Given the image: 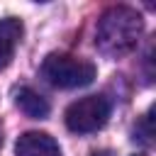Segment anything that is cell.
I'll use <instances>...</instances> for the list:
<instances>
[{
	"label": "cell",
	"instance_id": "6da1fadb",
	"mask_svg": "<svg viewBox=\"0 0 156 156\" xmlns=\"http://www.w3.org/2000/svg\"><path fill=\"white\" fill-rule=\"evenodd\" d=\"M141 32H144L141 15L127 5H117L100 15L95 27V44L107 56H124L139 44Z\"/></svg>",
	"mask_w": 156,
	"mask_h": 156
},
{
	"label": "cell",
	"instance_id": "7a4b0ae2",
	"mask_svg": "<svg viewBox=\"0 0 156 156\" xmlns=\"http://www.w3.org/2000/svg\"><path fill=\"white\" fill-rule=\"evenodd\" d=\"M41 76L56 88H83L95 78V66L71 54H49L41 63Z\"/></svg>",
	"mask_w": 156,
	"mask_h": 156
},
{
	"label": "cell",
	"instance_id": "3957f363",
	"mask_svg": "<svg viewBox=\"0 0 156 156\" xmlns=\"http://www.w3.org/2000/svg\"><path fill=\"white\" fill-rule=\"evenodd\" d=\"M110 117V102L105 95H88L68 105L66 110V127L76 134H90L105 127Z\"/></svg>",
	"mask_w": 156,
	"mask_h": 156
},
{
	"label": "cell",
	"instance_id": "277c9868",
	"mask_svg": "<svg viewBox=\"0 0 156 156\" xmlns=\"http://www.w3.org/2000/svg\"><path fill=\"white\" fill-rule=\"evenodd\" d=\"M17 156H61L58 144L44 132H24L15 144Z\"/></svg>",
	"mask_w": 156,
	"mask_h": 156
},
{
	"label": "cell",
	"instance_id": "5b68a950",
	"mask_svg": "<svg viewBox=\"0 0 156 156\" xmlns=\"http://www.w3.org/2000/svg\"><path fill=\"white\" fill-rule=\"evenodd\" d=\"M20 39H22V22L17 17L0 20V71L12 61Z\"/></svg>",
	"mask_w": 156,
	"mask_h": 156
},
{
	"label": "cell",
	"instance_id": "8992f818",
	"mask_svg": "<svg viewBox=\"0 0 156 156\" xmlns=\"http://www.w3.org/2000/svg\"><path fill=\"white\" fill-rule=\"evenodd\" d=\"M17 107L27 115V117H32V119H44L46 115H49V102H46V98H41L37 90H32V88H22L20 93H17Z\"/></svg>",
	"mask_w": 156,
	"mask_h": 156
},
{
	"label": "cell",
	"instance_id": "52a82bcc",
	"mask_svg": "<svg viewBox=\"0 0 156 156\" xmlns=\"http://www.w3.org/2000/svg\"><path fill=\"white\" fill-rule=\"evenodd\" d=\"M151 136H154V132H151V112H149V115H144V117H141L139 127L134 129V139H139L141 144H149V141H151Z\"/></svg>",
	"mask_w": 156,
	"mask_h": 156
},
{
	"label": "cell",
	"instance_id": "ba28073f",
	"mask_svg": "<svg viewBox=\"0 0 156 156\" xmlns=\"http://www.w3.org/2000/svg\"><path fill=\"white\" fill-rule=\"evenodd\" d=\"M0 146H2V132H0Z\"/></svg>",
	"mask_w": 156,
	"mask_h": 156
},
{
	"label": "cell",
	"instance_id": "9c48e42d",
	"mask_svg": "<svg viewBox=\"0 0 156 156\" xmlns=\"http://www.w3.org/2000/svg\"><path fill=\"white\" fill-rule=\"evenodd\" d=\"M136 156H141V154H136Z\"/></svg>",
	"mask_w": 156,
	"mask_h": 156
}]
</instances>
